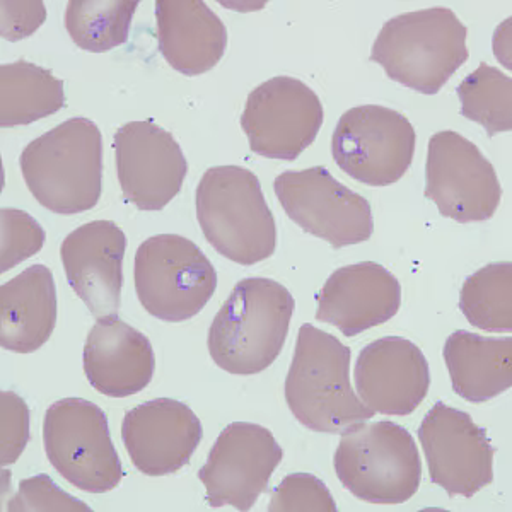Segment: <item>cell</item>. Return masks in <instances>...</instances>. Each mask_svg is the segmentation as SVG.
<instances>
[{
  "instance_id": "obj_24",
  "label": "cell",
  "mask_w": 512,
  "mask_h": 512,
  "mask_svg": "<svg viewBox=\"0 0 512 512\" xmlns=\"http://www.w3.org/2000/svg\"><path fill=\"white\" fill-rule=\"evenodd\" d=\"M65 106L64 81L48 69L18 60L0 65V125H30Z\"/></svg>"
},
{
  "instance_id": "obj_10",
  "label": "cell",
  "mask_w": 512,
  "mask_h": 512,
  "mask_svg": "<svg viewBox=\"0 0 512 512\" xmlns=\"http://www.w3.org/2000/svg\"><path fill=\"white\" fill-rule=\"evenodd\" d=\"M425 197L453 221H489L499 209L501 181L472 140L453 130L432 135L425 163Z\"/></svg>"
},
{
  "instance_id": "obj_16",
  "label": "cell",
  "mask_w": 512,
  "mask_h": 512,
  "mask_svg": "<svg viewBox=\"0 0 512 512\" xmlns=\"http://www.w3.org/2000/svg\"><path fill=\"white\" fill-rule=\"evenodd\" d=\"M204 436L192 408L173 398L140 403L123 417L122 441L135 468L149 477L188 465Z\"/></svg>"
},
{
  "instance_id": "obj_20",
  "label": "cell",
  "mask_w": 512,
  "mask_h": 512,
  "mask_svg": "<svg viewBox=\"0 0 512 512\" xmlns=\"http://www.w3.org/2000/svg\"><path fill=\"white\" fill-rule=\"evenodd\" d=\"M82 362L89 384L110 398L146 390L156 369L151 340L117 315L96 321L86 338Z\"/></svg>"
},
{
  "instance_id": "obj_13",
  "label": "cell",
  "mask_w": 512,
  "mask_h": 512,
  "mask_svg": "<svg viewBox=\"0 0 512 512\" xmlns=\"http://www.w3.org/2000/svg\"><path fill=\"white\" fill-rule=\"evenodd\" d=\"M284 451L263 425L233 422L217 437L207 463L198 472L210 507L250 511L267 492Z\"/></svg>"
},
{
  "instance_id": "obj_7",
  "label": "cell",
  "mask_w": 512,
  "mask_h": 512,
  "mask_svg": "<svg viewBox=\"0 0 512 512\" xmlns=\"http://www.w3.org/2000/svg\"><path fill=\"white\" fill-rule=\"evenodd\" d=\"M135 291L149 315L181 323L197 316L216 294V268L180 234L146 239L135 253Z\"/></svg>"
},
{
  "instance_id": "obj_6",
  "label": "cell",
  "mask_w": 512,
  "mask_h": 512,
  "mask_svg": "<svg viewBox=\"0 0 512 512\" xmlns=\"http://www.w3.org/2000/svg\"><path fill=\"white\" fill-rule=\"evenodd\" d=\"M333 466L345 489L369 504H403L417 494L422 482L414 437L390 420L345 429Z\"/></svg>"
},
{
  "instance_id": "obj_14",
  "label": "cell",
  "mask_w": 512,
  "mask_h": 512,
  "mask_svg": "<svg viewBox=\"0 0 512 512\" xmlns=\"http://www.w3.org/2000/svg\"><path fill=\"white\" fill-rule=\"evenodd\" d=\"M432 482L449 495L473 497L494 480V453L472 415L437 402L419 427Z\"/></svg>"
},
{
  "instance_id": "obj_5",
  "label": "cell",
  "mask_w": 512,
  "mask_h": 512,
  "mask_svg": "<svg viewBox=\"0 0 512 512\" xmlns=\"http://www.w3.org/2000/svg\"><path fill=\"white\" fill-rule=\"evenodd\" d=\"M466 35L465 24L448 7L407 12L384 24L371 60L393 81L437 94L468 60Z\"/></svg>"
},
{
  "instance_id": "obj_9",
  "label": "cell",
  "mask_w": 512,
  "mask_h": 512,
  "mask_svg": "<svg viewBox=\"0 0 512 512\" xmlns=\"http://www.w3.org/2000/svg\"><path fill=\"white\" fill-rule=\"evenodd\" d=\"M415 135L407 117L386 106H355L345 111L333 132L338 168L369 187H390L412 166Z\"/></svg>"
},
{
  "instance_id": "obj_18",
  "label": "cell",
  "mask_w": 512,
  "mask_h": 512,
  "mask_svg": "<svg viewBox=\"0 0 512 512\" xmlns=\"http://www.w3.org/2000/svg\"><path fill=\"white\" fill-rule=\"evenodd\" d=\"M125 250L127 236L113 221L77 227L60 246L65 277L96 320L120 311Z\"/></svg>"
},
{
  "instance_id": "obj_30",
  "label": "cell",
  "mask_w": 512,
  "mask_h": 512,
  "mask_svg": "<svg viewBox=\"0 0 512 512\" xmlns=\"http://www.w3.org/2000/svg\"><path fill=\"white\" fill-rule=\"evenodd\" d=\"M12 512H91V507L60 489L52 478L41 473L19 483L18 492L9 499Z\"/></svg>"
},
{
  "instance_id": "obj_21",
  "label": "cell",
  "mask_w": 512,
  "mask_h": 512,
  "mask_svg": "<svg viewBox=\"0 0 512 512\" xmlns=\"http://www.w3.org/2000/svg\"><path fill=\"white\" fill-rule=\"evenodd\" d=\"M156 21L159 50L185 76H202L226 53V26L202 0H158Z\"/></svg>"
},
{
  "instance_id": "obj_11",
  "label": "cell",
  "mask_w": 512,
  "mask_h": 512,
  "mask_svg": "<svg viewBox=\"0 0 512 512\" xmlns=\"http://www.w3.org/2000/svg\"><path fill=\"white\" fill-rule=\"evenodd\" d=\"M274 190L291 221L333 248L359 245L373 236L371 204L323 166L286 171L275 178Z\"/></svg>"
},
{
  "instance_id": "obj_2",
  "label": "cell",
  "mask_w": 512,
  "mask_h": 512,
  "mask_svg": "<svg viewBox=\"0 0 512 512\" xmlns=\"http://www.w3.org/2000/svg\"><path fill=\"white\" fill-rule=\"evenodd\" d=\"M19 166L45 209L76 216L101 197L103 135L93 120L70 118L24 147Z\"/></svg>"
},
{
  "instance_id": "obj_4",
  "label": "cell",
  "mask_w": 512,
  "mask_h": 512,
  "mask_svg": "<svg viewBox=\"0 0 512 512\" xmlns=\"http://www.w3.org/2000/svg\"><path fill=\"white\" fill-rule=\"evenodd\" d=\"M195 204L205 239L219 255L246 267L274 255V214L263 197L260 180L250 169H207L198 183Z\"/></svg>"
},
{
  "instance_id": "obj_12",
  "label": "cell",
  "mask_w": 512,
  "mask_h": 512,
  "mask_svg": "<svg viewBox=\"0 0 512 512\" xmlns=\"http://www.w3.org/2000/svg\"><path fill=\"white\" fill-rule=\"evenodd\" d=\"M321 99L303 81L277 76L251 91L241 117L251 151L268 159L294 161L320 132Z\"/></svg>"
},
{
  "instance_id": "obj_26",
  "label": "cell",
  "mask_w": 512,
  "mask_h": 512,
  "mask_svg": "<svg viewBox=\"0 0 512 512\" xmlns=\"http://www.w3.org/2000/svg\"><path fill=\"white\" fill-rule=\"evenodd\" d=\"M460 309L483 332H512V263L495 262L465 280Z\"/></svg>"
},
{
  "instance_id": "obj_32",
  "label": "cell",
  "mask_w": 512,
  "mask_h": 512,
  "mask_svg": "<svg viewBox=\"0 0 512 512\" xmlns=\"http://www.w3.org/2000/svg\"><path fill=\"white\" fill-rule=\"evenodd\" d=\"M4 19H2V36L9 41L23 40L40 28L45 21L43 2H2Z\"/></svg>"
},
{
  "instance_id": "obj_1",
  "label": "cell",
  "mask_w": 512,
  "mask_h": 512,
  "mask_svg": "<svg viewBox=\"0 0 512 512\" xmlns=\"http://www.w3.org/2000/svg\"><path fill=\"white\" fill-rule=\"evenodd\" d=\"M294 309V297L279 282L239 280L210 325L212 361L229 374L262 373L284 349Z\"/></svg>"
},
{
  "instance_id": "obj_27",
  "label": "cell",
  "mask_w": 512,
  "mask_h": 512,
  "mask_svg": "<svg viewBox=\"0 0 512 512\" xmlns=\"http://www.w3.org/2000/svg\"><path fill=\"white\" fill-rule=\"evenodd\" d=\"M461 115L497 135L512 128V81L502 70L480 64L458 86Z\"/></svg>"
},
{
  "instance_id": "obj_22",
  "label": "cell",
  "mask_w": 512,
  "mask_h": 512,
  "mask_svg": "<svg viewBox=\"0 0 512 512\" xmlns=\"http://www.w3.org/2000/svg\"><path fill=\"white\" fill-rule=\"evenodd\" d=\"M57 325V286L52 270L31 265L0 287V345L31 354L47 344Z\"/></svg>"
},
{
  "instance_id": "obj_17",
  "label": "cell",
  "mask_w": 512,
  "mask_h": 512,
  "mask_svg": "<svg viewBox=\"0 0 512 512\" xmlns=\"http://www.w3.org/2000/svg\"><path fill=\"white\" fill-rule=\"evenodd\" d=\"M354 378L359 400L374 414H414L431 388L424 352L403 337L366 345L355 362Z\"/></svg>"
},
{
  "instance_id": "obj_15",
  "label": "cell",
  "mask_w": 512,
  "mask_h": 512,
  "mask_svg": "<svg viewBox=\"0 0 512 512\" xmlns=\"http://www.w3.org/2000/svg\"><path fill=\"white\" fill-rule=\"evenodd\" d=\"M113 147L123 197L137 209L163 210L180 193L188 161L168 130L152 120L125 123Z\"/></svg>"
},
{
  "instance_id": "obj_28",
  "label": "cell",
  "mask_w": 512,
  "mask_h": 512,
  "mask_svg": "<svg viewBox=\"0 0 512 512\" xmlns=\"http://www.w3.org/2000/svg\"><path fill=\"white\" fill-rule=\"evenodd\" d=\"M2 221V265L0 272L16 267L36 255L45 245V229L35 217L19 209L0 210Z\"/></svg>"
},
{
  "instance_id": "obj_23",
  "label": "cell",
  "mask_w": 512,
  "mask_h": 512,
  "mask_svg": "<svg viewBox=\"0 0 512 512\" xmlns=\"http://www.w3.org/2000/svg\"><path fill=\"white\" fill-rule=\"evenodd\" d=\"M444 361L456 395L485 403L512 386V338H487L458 330L444 345Z\"/></svg>"
},
{
  "instance_id": "obj_25",
  "label": "cell",
  "mask_w": 512,
  "mask_h": 512,
  "mask_svg": "<svg viewBox=\"0 0 512 512\" xmlns=\"http://www.w3.org/2000/svg\"><path fill=\"white\" fill-rule=\"evenodd\" d=\"M137 0H72L65 9V30L86 52H110L127 43Z\"/></svg>"
},
{
  "instance_id": "obj_19",
  "label": "cell",
  "mask_w": 512,
  "mask_h": 512,
  "mask_svg": "<svg viewBox=\"0 0 512 512\" xmlns=\"http://www.w3.org/2000/svg\"><path fill=\"white\" fill-rule=\"evenodd\" d=\"M402 286L383 265L354 263L335 270L318 296V321L337 326L345 337H355L383 325L398 313Z\"/></svg>"
},
{
  "instance_id": "obj_31",
  "label": "cell",
  "mask_w": 512,
  "mask_h": 512,
  "mask_svg": "<svg viewBox=\"0 0 512 512\" xmlns=\"http://www.w3.org/2000/svg\"><path fill=\"white\" fill-rule=\"evenodd\" d=\"M30 419V407L18 393H0V463L4 468L16 463L30 443Z\"/></svg>"
},
{
  "instance_id": "obj_8",
  "label": "cell",
  "mask_w": 512,
  "mask_h": 512,
  "mask_svg": "<svg viewBox=\"0 0 512 512\" xmlns=\"http://www.w3.org/2000/svg\"><path fill=\"white\" fill-rule=\"evenodd\" d=\"M43 444L53 468L77 489L105 494L123 478L105 412L82 398H64L48 408Z\"/></svg>"
},
{
  "instance_id": "obj_3",
  "label": "cell",
  "mask_w": 512,
  "mask_h": 512,
  "mask_svg": "<svg viewBox=\"0 0 512 512\" xmlns=\"http://www.w3.org/2000/svg\"><path fill=\"white\" fill-rule=\"evenodd\" d=\"M284 393L294 417L321 434H340L374 417L352 390L349 347L309 323L297 333Z\"/></svg>"
},
{
  "instance_id": "obj_29",
  "label": "cell",
  "mask_w": 512,
  "mask_h": 512,
  "mask_svg": "<svg viewBox=\"0 0 512 512\" xmlns=\"http://www.w3.org/2000/svg\"><path fill=\"white\" fill-rule=\"evenodd\" d=\"M270 512H337L338 507L320 478L309 473L287 475L274 490Z\"/></svg>"
}]
</instances>
